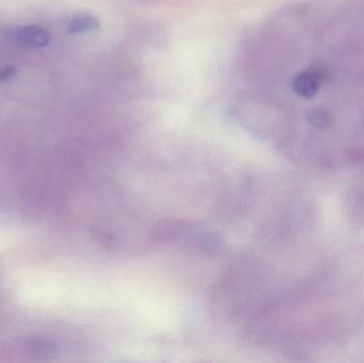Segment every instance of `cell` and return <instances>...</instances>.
Here are the masks:
<instances>
[{"label":"cell","mask_w":364,"mask_h":363,"mask_svg":"<svg viewBox=\"0 0 364 363\" xmlns=\"http://www.w3.org/2000/svg\"><path fill=\"white\" fill-rule=\"evenodd\" d=\"M17 70L14 66H6V67L2 68L0 70V83L6 82V81L11 80L16 76Z\"/></svg>","instance_id":"8992f818"},{"label":"cell","mask_w":364,"mask_h":363,"mask_svg":"<svg viewBox=\"0 0 364 363\" xmlns=\"http://www.w3.org/2000/svg\"><path fill=\"white\" fill-rule=\"evenodd\" d=\"M331 80L328 68L323 62L312 64L299 72L292 81V89L299 97L309 99L314 97L323 87Z\"/></svg>","instance_id":"6da1fadb"},{"label":"cell","mask_w":364,"mask_h":363,"mask_svg":"<svg viewBox=\"0 0 364 363\" xmlns=\"http://www.w3.org/2000/svg\"><path fill=\"white\" fill-rule=\"evenodd\" d=\"M9 38L28 48H42L50 42V36L46 30L36 25L16 26L8 31Z\"/></svg>","instance_id":"7a4b0ae2"},{"label":"cell","mask_w":364,"mask_h":363,"mask_svg":"<svg viewBox=\"0 0 364 363\" xmlns=\"http://www.w3.org/2000/svg\"><path fill=\"white\" fill-rule=\"evenodd\" d=\"M97 27V21L90 15L80 14L73 17L68 27L70 34H79L82 32L90 31Z\"/></svg>","instance_id":"277c9868"},{"label":"cell","mask_w":364,"mask_h":363,"mask_svg":"<svg viewBox=\"0 0 364 363\" xmlns=\"http://www.w3.org/2000/svg\"><path fill=\"white\" fill-rule=\"evenodd\" d=\"M352 341H356L357 343L360 342L363 345V347H363V352L364 354V309L361 311L358 320H357L356 324H355L354 330H353L352 336H350L348 343L352 342Z\"/></svg>","instance_id":"5b68a950"},{"label":"cell","mask_w":364,"mask_h":363,"mask_svg":"<svg viewBox=\"0 0 364 363\" xmlns=\"http://www.w3.org/2000/svg\"><path fill=\"white\" fill-rule=\"evenodd\" d=\"M21 354L29 357H50L55 354V345L44 339L31 338L23 341L17 345Z\"/></svg>","instance_id":"3957f363"}]
</instances>
